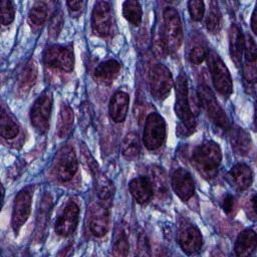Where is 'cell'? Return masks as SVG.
I'll return each instance as SVG.
<instances>
[{
    "label": "cell",
    "instance_id": "19",
    "mask_svg": "<svg viewBox=\"0 0 257 257\" xmlns=\"http://www.w3.org/2000/svg\"><path fill=\"white\" fill-rule=\"evenodd\" d=\"M244 44L245 38L241 29L236 24H232L229 29V50L231 58L237 67L242 63Z\"/></svg>",
    "mask_w": 257,
    "mask_h": 257
},
{
    "label": "cell",
    "instance_id": "3",
    "mask_svg": "<svg viewBox=\"0 0 257 257\" xmlns=\"http://www.w3.org/2000/svg\"><path fill=\"white\" fill-rule=\"evenodd\" d=\"M182 42L183 27L179 13L175 8L167 7L164 10V49L169 53H175L181 47Z\"/></svg>",
    "mask_w": 257,
    "mask_h": 257
},
{
    "label": "cell",
    "instance_id": "26",
    "mask_svg": "<svg viewBox=\"0 0 257 257\" xmlns=\"http://www.w3.org/2000/svg\"><path fill=\"white\" fill-rule=\"evenodd\" d=\"M121 154L128 161H135L141 154V144L139 136L135 133L127 134L121 144Z\"/></svg>",
    "mask_w": 257,
    "mask_h": 257
},
{
    "label": "cell",
    "instance_id": "42",
    "mask_svg": "<svg viewBox=\"0 0 257 257\" xmlns=\"http://www.w3.org/2000/svg\"><path fill=\"white\" fill-rule=\"evenodd\" d=\"M222 208L224 210V212L228 215L232 214L233 211L236 208V201L235 198L231 195V194H227L222 201Z\"/></svg>",
    "mask_w": 257,
    "mask_h": 257
},
{
    "label": "cell",
    "instance_id": "11",
    "mask_svg": "<svg viewBox=\"0 0 257 257\" xmlns=\"http://www.w3.org/2000/svg\"><path fill=\"white\" fill-rule=\"evenodd\" d=\"M79 219V207L74 201H69L65 204L61 213L58 215L54 231L56 234L66 237L72 234L78 224Z\"/></svg>",
    "mask_w": 257,
    "mask_h": 257
},
{
    "label": "cell",
    "instance_id": "37",
    "mask_svg": "<svg viewBox=\"0 0 257 257\" xmlns=\"http://www.w3.org/2000/svg\"><path fill=\"white\" fill-rule=\"evenodd\" d=\"M63 26V17L60 11H57L50 20L48 26V34L51 38H55L58 36Z\"/></svg>",
    "mask_w": 257,
    "mask_h": 257
},
{
    "label": "cell",
    "instance_id": "6",
    "mask_svg": "<svg viewBox=\"0 0 257 257\" xmlns=\"http://www.w3.org/2000/svg\"><path fill=\"white\" fill-rule=\"evenodd\" d=\"M166 140V121L158 112L148 115L143 133V143L150 151L161 148Z\"/></svg>",
    "mask_w": 257,
    "mask_h": 257
},
{
    "label": "cell",
    "instance_id": "13",
    "mask_svg": "<svg viewBox=\"0 0 257 257\" xmlns=\"http://www.w3.org/2000/svg\"><path fill=\"white\" fill-rule=\"evenodd\" d=\"M31 212V193L24 189L20 191L15 197L12 210L11 225L15 234H17L21 227L27 221Z\"/></svg>",
    "mask_w": 257,
    "mask_h": 257
},
{
    "label": "cell",
    "instance_id": "31",
    "mask_svg": "<svg viewBox=\"0 0 257 257\" xmlns=\"http://www.w3.org/2000/svg\"><path fill=\"white\" fill-rule=\"evenodd\" d=\"M128 240L125 231L119 228L114 236V241L111 249V254L114 256H126L128 254Z\"/></svg>",
    "mask_w": 257,
    "mask_h": 257
},
{
    "label": "cell",
    "instance_id": "23",
    "mask_svg": "<svg viewBox=\"0 0 257 257\" xmlns=\"http://www.w3.org/2000/svg\"><path fill=\"white\" fill-rule=\"evenodd\" d=\"M231 130V145L235 154L240 156H247L252 148V142L250 135L242 127L236 126Z\"/></svg>",
    "mask_w": 257,
    "mask_h": 257
},
{
    "label": "cell",
    "instance_id": "27",
    "mask_svg": "<svg viewBox=\"0 0 257 257\" xmlns=\"http://www.w3.org/2000/svg\"><path fill=\"white\" fill-rule=\"evenodd\" d=\"M151 173H152L151 181H152L154 191L159 196V198L167 197L169 190H168V182H167L166 173L160 167H154L152 169Z\"/></svg>",
    "mask_w": 257,
    "mask_h": 257
},
{
    "label": "cell",
    "instance_id": "22",
    "mask_svg": "<svg viewBox=\"0 0 257 257\" xmlns=\"http://www.w3.org/2000/svg\"><path fill=\"white\" fill-rule=\"evenodd\" d=\"M257 246V237L255 231L252 229L243 230L237 237L234 250L237 256L245 257L250 256Z\"/></svg>",
    "mask_w": 257,
    "mask_h": 257
},
{
    "label": "cell",
    "instance_id": "17",
    "mask_svg": "<svg viewBox=\"0 0 257 257\" xmlns=\"http://www.w3.org/2000/svg\"><path fill=\"white\" fill-rule=\"evenodd\" d=\"M228 180L238 191H244L248 189L253 182V172L248 165L237 164L229 171Z\"/></svg>",
    "mask_w": 257,
    "mask_h": 257
},
{
    "label": "cell",
    "instance_id": "18",
    "mask_svg": "<svg viewBox=\"0 0 257 257\" xmlns=\"http://www.w3.org/2000/svg\"><path fill=\"white\" fill-rule=\"evenodd\" d=\"M128 189L136 202L142 205L148 203L154 194L152 181L145 176L133 179L128 184Z\"/></svg>",
    "mask_w": 257,
    "mask_h": 257
},
{
    "label": "cell",
    "instance_id": "4",
    "mask_svg": "<svg viewBox=\"0 0 257 257\" xmlns=\"http://www.w3.org/2000/svg\"><path fill=\"white\" fill-rule=\"evenodd\" d=\"M198 98L200 105L204 107L208 116L216 125L226 131L231 128V122L227 114L219 104L214 92L208 85L202 83L198 86Z\"/></svg>",
    "mask_w": 257,
    "mask_h": 257
},
{
    "label": "cell",
    "instance_id": "45",
    "mask_svg": "<svg viewBox=\"0 0 257 257\" xmlns=\"http://www.w3.org/2000/svg\"><path fill=\"white\" fill-rule=\"evenodd\" d=\"M251 29L254 34H257V9L255 7L251 17Z\"/></svg>",
    "mask_w": 257,
    "mask_h": 257
},
{
    "label": "cell",
    "instance_id": "29",
    "mask_svg": "<svg viewBox=\"0 0 257 257\" xmlns=\"http://www.w3.org/2000/svg\"><path fill=\"white\" fill-rule=\"evenodd\" d=\"M19 133L18 125L16 122L10 117V115L2 109L1 118H0V134L6 140L14 139Z\"/></svg>",
    "mask_w": 257,
    "mask_h": 257
},
{
    "label": "cell",
    "instance_id": "12",
    "mask_svg": "<svg viewBox=\"0 0 257 257\" xmlns=\"http://www.w3.org/2000/svg\"><path fill=\"white\" fill-rule=\"evenodd\" d=\"M56 174L61 182L70 181L77 172L78 164L74 150L70 146L63 147L56 157Z\"/></svg>",
    "mask_w": 257,
    "mask_h": 257
},
{
    "label": "cell",
    "instance_id": "38",
    "mask_svg": "<svg viewBox=\"0 0 257 257\" xmlns=\"http://www.w3.org/2000/svg\"><path fill=\"white\" fill-rule=\"evenodd\" d=\"M80 151H81L83 162L86 163V165L88 166V168L91 171V173L93 174V176H96L99 173V168H98V165H97L96 161L91 156L90 152L88 151V149L86 148V146L84 144H82L80 146Z\"/></svg>",
    "mask_w": 257,
    "mask_h": 257
},
{
    "label": "cell",
    "instance_id": "43",
    "mask_svg": "<svg viewBox=\"0 0 257 257\" xmlns=\"http://www.w3.org/2000/svg\"><path fill=\"white\" fill-rule=\"evenodd\" d=\"M139 246H140V250L144 251V254H146L145 250H149L150 249V246H149V242H148V239L146 238L145 235H141L140 238H139Z\"/></svg>",
    "mask_w": 257,
    "mask_h": 257
},
{
    "label": "cell",
    "instance_id": "39",
    "mask_svg": "<svg viewBox=\"0 0 257 257\" xmlns=\"http://www.w3.org/2000/svg\"><path fill=\"white\" fill-rule=\"evenodd\" d=\"M244 51H245L246 61H248V62H256V58H257L256 43H255L254 39L250 35H248L246 37V39H245Z\"/></svg>",
    "mask_w": 257,
    "mask_h": 257
},
{
    "label": "cell",
    "instance_id": "15",
    "mask_svg": "<svg viewBox=\"0 0 257 257\" xmlns=\"http://www.w3.org/2000/svg\"><path fill=\"white\" fill-rule=\"evenodd\" d=\"M172 188L175 194L182 200L188 201L195 192V182L191 174L185 169H177L172 174Z\"/></svg>",
    "mask_w": 257,
    "mask_h": 257
},
{
    "label": "cell",
    "instance_id": "32",
    "mask_svg": "<svg viewBox=\"0 0 257 257\" xmlns=\"http://www.w3.org/2000/svg\"><path fill=\"white\" fill-rule=\"evenodd\" d=\"M96 179L97 195L101 200H107L113 195V184L100 172L94 176Z\"/></svg>",
    "mask_w": 257,
    "mask_h": 257
},
{
    "label": "cell",
    "instance_id": "35",
    "mask_svg": "<svg viewBox=\"0 0 257 257\" xmlns=\"http://www.w3.org/2000/svg\"><path fill=\"white\" fill-rule=\"evenodd\" d=\"M1 8V22L3 25H9L13 22L15 17V8L13 3L9 0H2L0 2Z\"/></svg>",
    "mask_w": 257,
    "mask_h": 257
},
{
    "label": "cell",
    "instance_id": "24",
    "mask_svg": "<svg viewBox=\"0 0 257 257\" xmlns=\"http://www.w3.org/2000/svg\"><path fill=\"white\" fill-rule=\"evenodd\" d=\"M121 64L114 60L108 59L99 63L94 69V77L101 82H111L119 73Z\"/></svg>",
    "mask_w": 257,
    "mask_h": 257
},
{
    "label": "cell",
    "instance_id": "36",
    "mask_svg": "<svg viewBox=\"0 0 257 257\" xmlns=\"http://www.w3.org/2000/svg\"><path fill=\"white\" fill-rule=\"evenodd\" d=\"M188 8L191 18L194 21H200L205 13V4L201 0H191L188 2Z\"/></svg>",
    "mask_w": 257,
    "mask_h": 257
},
{
    "label": "cell",
    "instance_id": "28",
    "mask_svg": "<svg viewBox=\"0 0 257 257\" xmlns=\"http://www.w3.org/2000/svg\"><path fill=\"white\" fill-rule=\"evenodd\" d=\"M122 14L130 23L139 26L143 17V10L140 2L135 0L124 1L122 4Z\"/></svg>",
    "mask_w": 257,
    "mask_h": 257
},
{
    "label": "cell",
    "instance_id": "14",
    "mask_svg": "<svg viewBox=\"0 0 257 257\" xmlns=\"http://www.w3.org/2000/svg\"><path fill=\"white\" fill-rule=\"evenodd\" d=\"M91 25L93 31L99 36H107L112 27V16L110 5L106 1H97L91 14Z\"/></svg>",
    "mask_w": 257,
    "mask_h": 257
},
{
    "label": "cell",
    "instance_id": "44",
    "mask_svg": "<svg viewBox=\"0 0 257 257\" xmlns=\"http://www.w3.org/2000/svg\"><path fill=\"white\" fill-rule=\"evenodd\" d=\"M66 4H67L70 11L75 12V11H78V10L81 9V6H82L83 2L82 1H67Z\"/></svg>",
    "mask_w": 257,
    "mask_h": 257
},
{
    "label": "cell",
    "instance_id": "9",
    "mask_svg": "<svg viewBox=\"0 0 257 257\" xmlns=\"http://www.w3.org/2000/svg\"><path fill=\"white\" fill-rule=\"evenodd\" d=\"M174 80L170 69L164 64H156L150 72V90L152 95L158 99H164L170 93Z\"/></svg>",
    "mask_w": 257,
    "mask_h": 257
},
{
    "label": "cell",
    "instance_id": "5",
    "mask_svg": "<svg viewBox=\"0 0 257 257\" xmlns=\"http://www.w3.org/2000/svg\"><path fill=\"white\" fill-rule=\"evenodd\" d=\"M208 64L212 76V81L217 91L225 97L233 92L231 74L218 53L211 50L208 54Z\"/></svg>",
    "mask_w": 257,
    "mask_h": 257
},
{
    "label": "cell",
    "instance_id": "30",
    "mask_svg": "<svg viewBox=\"0 0 257 257\" xmlns=\"http://www.w3.org/2000/svg\"><path fill=\"white\" fill-rule=\"evenodd\" d=\"M206 28L212 34L218 33L221 29V13L215 1L210 3V9L206 18Z\"/></svg>",
    "mask_w": 257,
    "mask_h": 257
},
{
    "label": "cell",
    "instance_id": "40",
    "mask_svg": "<svg viewBox=\"0 0 257 257\" xmlns=\"http://www.w3.org/2000/svg\"><path fill=\"white\" fill-rule=\"evenodd\" d=\"M207 57V50L202 46H195L189 54L190 61L196 65L201 64Z\"/></svg>",
    "mask_w": 257,
    "mask_h": 257
},
{
    "label": "cell",
    "instance_id": "33",
    "mask_svg": "<svg viewBox=\"0 0 257 257\" xmlns=\"http://www.w3.org/2000/svg\"><path fill=\"white\" fill-rule=\"evenodd\" d=\"M51 205V199L49 196H45L41 202L40 208H39V215L37 217V223H36V235L41 236V234L44 231V228L46 226L47 220H48V215H49V208Z\"/></svg>",
    "mask_w": 257,
    "mask_h": 257
},
{
    "label": "cell",
    "instance_id": "21",
    "mask_svg": "<svg viewBox=\"0 0 257 257\" xmlns=\"http://www.w3.org/2000/svg\"><path fill=\"white\" fill-rule=\"evenodd\" d=\"M37 78V64L31 59L25 63L23 69L17 78V92L20 95H26L34 85Z\"/></svg>",
    "mask_w": 257,
    "mask_h": 257
},
{
    "label": "cell",
    "instance_id": "8",
    "mask_svg": "<svg viewBox=\"0 0 257 257\" xmlns=\"http://www.w3.org/2000/svg\"><path fill=\"white\" fill-rule=\"evenodd\" d=\"M43 62L46 66L70 72L74 66V55L70 47L53 45L48 47L43 54Z\"/></svg>",
    "mask_w": 257,
    "mask_h": 257
},
{
    "label": "cell",
    "instance_id": "2",
    "mask_svg": "<svg viewBox=\"0 0 257 257\" xmlns=\"http://www.w3.org/2000/svg\"><path fill=\"white\" fill-rule=\"evenodd\" d=\"M192 160L202 175L207 178H213L221 164L222 152L217 143L206 141L194 150Z\"/></svg>",
    "mask_w": 257,
    "mask_h": 257
},
{
    "label": "cell",
    "instance_id": "1",
    "mask_svg": "<svg viewBox=\"0 0 257 257\" xmlns=\"http://www.w3.org/2000/svg\"><path fill=\"white\" fill-rule=\"evenodd\" d=\"M176 102H175V112L179 119L181 120L182 136H188L194 132L196 126V120L194 113L190 107L189 102V89L188 80L184 71H181L176 80Z\"/></svg>",
    "mask_w": 257,
    "mask_h": 257
},
{
    "label": "cell",
    "instance_id": "25",
    "mask_svg": "<svg viewBox=\"0 0 257 257\" xmlns=\"http://www.w3.org/2000/svg\"><path fill=\"white\" fill-rule=\"evenodd\" d=\"M73 122H74L73 110L68 104L62 103L60 106L57 125H56L57 136L59 138L67 137L72 131Z\"/></svg>",
    "mask_w": 257,
    "mask_h": 257
},
{
    "label": "cell",
    "instance_id": "10",
    "mask_svg": "<svg viewBox=\"0 0 257 257\" xmlns=\"http://www.w3.org/2000/svg\"><path fill=\"white\" fill-rule=\"evenodd\" d=\"M178 242L181 249L188 255H192L201 250L203 238L200 230L192 223H181L178 230Z\"/></svg>",
    "mask_w": 257,
    "mask_h": 257
},
{
    "label": "cell",
    "instance_id": "20",
    "mask_svg": "<svg viewBox=\"0 0 257 257\" xmlns=\"http://www.w3.org/2000/svg\"><path fill=\"white\" fill-rule=\"evenodd\" d=\"M130 96L123 91H116L109 100V115L115 122H122L127 114Z\"/></svg>",
    "mask_w": 257,
    "mask_h": 257
},
{
    "label": "cell",
    "instance_id": "41",
    "mask_svg": "<svg viewBox=\"0 0 257 257\" xmlns=\"http://www.w3.org/2000/svg\"><path fill=\"white\" fill-rule=\"evenodd\" d=\"M243 75L245 80L248 82L254 83L257 79V68L256 62H248L246 61L243 65Z\"/></svg>",
    "mask_w": 257,
    "mask_h": 257
},
{
    "label": "cell",
    "instance_id": "7",
    "mask_svg": "<svg viewBox=\"0 0 257 257\" xmlns=\"http://www.w3.org/2000/svg\"><path fill=\"white\" fill-rule=\"evenodd\" d=\"M53 97L49 90L43 91L34 101L30 109V120L32 125L44 134L49 128V119L52 110Z\"/></svg>",
    "mask_w": 257,
    "mask_h": 257
},
{
    "label": "cell",
    "instance_id": "16",
    "mask_svg": "<svg viewBox=\"0 0 257 257\" xmlns=\"http://www.w3.org/2000/svg\"><path fill=\"white\" fill-rule=\"evenodd\" d=\"M109 228V211L102 204H93L89 211V229L95 237L104 236Z\"/></svg>",
    "mask_w": 257,
    "mask_h": 257
},
{
    "label": "cell",
    "instance_id": "34",
    "mask_svg": "<svg viewBox=\"0 0 257 257\" xmlns=\"http://www.w3.org/2000/svg\"><path fill=\"white\" fill-rule=\"evenodd\" d=\"M29 21L35 25H42L47 18V6L44 2H36L29 11Z\"/></svg>",
    "mask_w": 257,
    "mask_h": 257
}]
</instances>
